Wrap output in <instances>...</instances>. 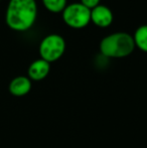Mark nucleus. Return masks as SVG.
I'll use <instances>...</instances> for the list:
<instances>
[{"mask_svg":"<svg viewBox=\"0 0 147 148\" xmlns=\"http://www.w3.org/2000/svg\"><path fill=\"white\" fill-rule=\"evenodd\" d=\"M37 17L36 0H9L6 8L5 22L15 31H26L34 26Z\"/></svg>","mask_w":147,"mask_h":148,"instance_id":"nucleus-1","label":"nucleus"},{"mask_svg":"<svg viewBox=\"0 0 147 148\" xmlns=\"http://www.w3.org/2000/svg\"><path fill=\"white\" fill-rule=\"evenodd\" d=\"M135 49L133 36L127 32H115L105 36L100 42V51L108 59H123Z\"/></svg>","mask_w":147,"mask_h":148,"instance_id":"nucleus-2","label":"nucleus"},{"mask_svg":"<svg viewBox=\"0 0 147 148\" xmlns=\"http://www.w3.org/2000/svg\"><path fill=\"white\" fill-rule=\"evenodd\" d=\"M66 51V40L62 35L51 33L41 39L38 47L40 59L47 62H57L64 56Z\"/></svg>","mask_w":147,"mask_h":148,"instance_id":"nucleus-3","label":"nucleus"},{"mask_svg":"<svg viewBox=\"0 0 147 148\" xmlns=\"http://www.w3.org/2000/svg\"><path fill=\"white\" fill-rule=\"evenodd\" d=\"M66 25L75 29H81L91 22V10L80 2L68 4L62 12Z\"/></svg>","mask_w":147,"mask_h":148,"instance_id":"nucleus-4","label":"nucleus"},{"mask_svg":"<svg viewBox=\"0 0 147 148\" xmlns=\"http://www.w3.org/2000/svg\"><path fill=\"white\" fill-rule=\"evenodd\" d=\"M113 19V12L106 5L100 4L91 10V22H93L98 27H108L112 24Z\"/></svg>","mask_w":147,"mask_h":148,"instance_id":"nucleus-5","label":"nucleus"},{"mask_svg":"<svg viewBox=\"0 0 147 148\" xmlns=\"http://www.w3.org/2000/svg\"><path fill=\"white\" fill-rule=\"evenodd\" d=\"M51 72V64L42 59L36 60L29 64L27 70V77L31 81H42L49 76Z\"/></svg>","mask_w":147,"mask_h":148,"instance_id":"nucleus-6","label":"nucleus"},{"mask_svg":"<svg viewBox=\"0 0 147 148\" xmlns=\"http://www.w3.org/2000/svg\"><path fill=\"white\" fill-rule=\"evenodd\" d=\"M32 87L31 80L26 76H18L12 79L9 83V90L10 94L15 97H23L27 95L30 92Z\"/></svg>","mask_w":147,"mask_h":148,"instance_id":"nucleus-7","label":"nucleus"},{"mask_svg":"<svg viewBox=\"0 0 147 148\" xmlns=\"http://www.w3.org/2000/svg\"><path fill=\"white\" fill-rule=\"evenodd\" d=\"M135 47L147 53V24L141 25L135 30L133 35Z\"/></svg>","mask_w":147,"mask_h":148,"instance_id":"nucleus-8","label":"nucleus"},{"mask_svg":"<svg viewBox=\"0 0 147 148\" xmlns=\"http://www.w3.org/2000/svg\"><path fill=\"white\" fill-rule=\"evenodd\" d=\"M41 1H42L43 6L53 13L63 12V10L68 5L67 0H41Z\"/></svg>","mask_w":147,"mask_h":148,"instance_id":"nucleus-9","label":"nucleus"},{"mask_svg":"<svg viewBox=\"0 0 147 148\" xmlns=\"http://www.w3.org/2000/svg\"><path fill=\"white\" fill-rule=\"evenodd\" d=\"M101 0H81L80 3H82L84 6H86L87 8H89L90 10H92L93 8H95L96 6L100 5Z\"/></svg>","mask_w":147,"mask_h":148,"instance_id":"nucleus-10","label":"nucleus"}]
</instances>
